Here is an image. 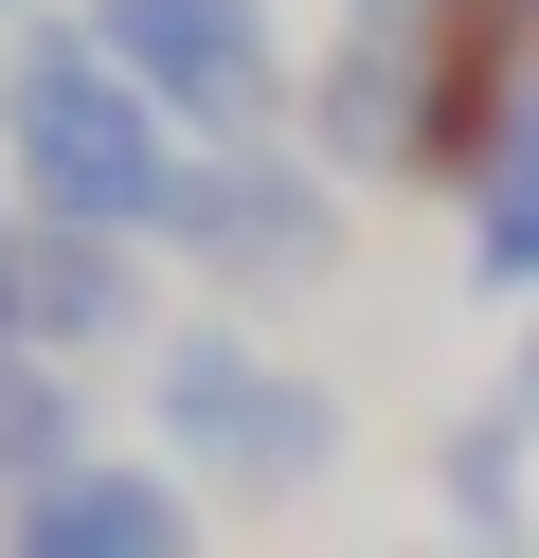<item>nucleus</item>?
Segmentation results:
<instances>
[{
  "instance_id": "1",
  "label": "nucleus",
  "mask_w": 539,
  "mask_h": 558,
  "mask_svg": "<svg viewBox=\"0 0 539 558\" xmlns=\"http://www.w3.org/2000/svg\"><path fill=\"white\" fill-rule=\"evenodd\" d=\"M0 162L36 181L54 234H162L180 181H198V145L108 73L90 19H19V54H0Z\"/></svg>"
},
{
  "instance_id": "2",
  "label": "nucleus",
  "mask_w": 539,
  "mask_h": 558,
  "mask_svg": "<svg viewBox=\"0 0 539 558\" xmlns=\"http://www.w3.org/2000/svg\"><path fill=\"white\" fill-rule=\"evenodd\" d=\"M144 397H162L180 486H252V505H287V486H323V469H342V397H323L306 361H270L252 325H180Z\"/></svg>"
},
{
  "instance_id": "3",
  "label": "nucleus",
  "mask_w": 539,
  "mask_h": 558,
  "mask_svg": "<svg viewBox=\"0 0 539 558\" xmlns=\"http://www.w3.org/2000/svg\"><path fill=\"white\" fill-rule=\"evenodd\" d=\"M90 37H108V73H126V90H144V109H162L198 162L270 145V126L306 109V90H287L270 0H90Z\"/></svg>"
},
{
  "instance_id": "4",
  "label": "nucleus",
  "mask_w": 539,
  "mask_h": 558,
  "mask_svg": "<svg viewBox=\"0 0 539 558\" xmlns=\"http://www.w3.org/2000/svg\"><path fill=\"white\" fill-rule=\"evenodd\" d=\"M162 234L216 270V289L287 306V289H323V270H342V181H323V162H287V145H234V162H198V181H180Z\"/></svg>"
},
{
  "instance_id": "5",
  "label": "nucleus",
  "mask_w": 539,
  "mask_h": 558,
  "mask_svg": "<svg viewBox=\"0 0 539 558\" xmlns=\"http://www.w3.org/2000/svg\"><path fill=\"white\" fill-rule=\"evenodd\" d=\"M431 126H450V19H431V37H342V54L306 73V145H323V181H414Z\"/></svg>"
},
{
  "instance_id": "6",
  "label": "nucleus",
  "mask_w": 539,
  "mask_h": 558,
  "mask_svg": "<svg viewBox=\"0 0 539 558\" xmlns=\"http://www.w3.org/2000/svg\"><path fill=\"white\" fill-rule=\"evenodd\" d=\"M0 558H198V486H180V469H126V450H90L72 486L0 505Z\"/></svg>"
},
{
  "instance_id": "7",
  "label": "nucleus",
  "mask_w": 539,
  "mask_h": 558,
  "mask_svg": "<svg viewBox=\"0 0 539 558\" xmlns=\"http://www.w3.org/2000/svg\"><path fill=\"white\" fill-rule=\"evenodd\" d=\"M19 342H36V361L144 342V253H126V234H54V217H36V270H19Z\"/></svg>"
},
{
  "instance_id": "8",
  "label": "nucleus",
  "mask_w": 539,
  "mask_h": 558,
  "mask_svg": "<svg viewBox=\"0 0 539 558\" xmlns=\"http://www.w3.org/2000/svg\"><path fill=\"white\" fill-rule=\"evenodd\" d=\"M467 270H486L503 306H539V90L503 109V145H486V181H467Z\"/></svg>"
},
{
  "instance_id": "9",
  "label": "nucleus",
  "mask_w": 539,
  "mask_h": 558,
  "mask_svg": "<svg viewBox=\"0 0 539 558\" xmlns=\"http://www.w3.org/2000/svg\"><path fill=\"white\" fill-rule=\"evenodd\" d=\"M90 469V397H72L36 342H0V505H36V486Z\"/></svg>"
},
{
  "instance_id": "10",
  "label": "nucleus",
  "mask_w": 539,
  "mask_h": 558,
  "mask_svg": "<svg viewBox=\"0 0 539 558\" xmlns=\"http://www.w3.org/2000/svg\"><path fill=\"white\" fill-rule=\"evenodd\" d=\"M450 522H467V558H522V414H486L450 450Z\"/></svg>"
},
{
  "instance_id": "11",
  "label": "nucleus",
  "mask_w": 539,
  "mask_h": 558,
  "mask_svg": "<svg viewBox=\"0 0 539 558\" xmlns=\"http://www.w3.org/2000/svg\"><path fill=\"white\" fill-rule=\"evenodd\" d=\"M359 37H431V19H467V0H342Z\"/></svg>"
},
{
  "instance_id": "12",
  "label": "nucleus",
  "mask_w": 539,
  "mask_h": 558,
  "mask_svg": "<svg viewBox=\"0 0 539 558\" xmlns=\"http://www.w3.org/2000/svg\"><path fill=\"white\" fill-rule=\"evenodd\" d=\"M19 270H36V234H19V217H0V342H19Z\"/></svg>"
},
{
  "instance_id": "13",
  "label": "nucleus",
  "mask_w": 539,
  "mask_h": 558,
  "mask_svg": "<svg viewBox=\"0 0 539 558\" xmlns=\"http://www.w3.org/2000/svg\"><path fill=\"white\" fill-rule=\"evenodd\" d=\"M503 414H522V433H539V325H522V378H503Z\"/></svg>"
},
{
  "instance_id": "14",
  "label": "nucleus",
  "mask_w": 539,
  "mask_h": 558,
  "mask_svg": "<svg viewBox=\"0 0 539 558\" xmlns=\"http://www.w3.org/2000/svg\"><path fill=\"white\" fill-rule=\"evenodd\" d=\"M503 19H539V0H503Z\"/></svg>"
},
{
  "instance_id": "15",
  "label": "nucleus",
  "mask_w": 539,
  "mask_h": 558,
  "mask_svg": "<svg viewBox=\"0 0 539 558\" xmlns=\"http://www.w3.org/2000/svg\"><path fill=\"white\" fill-rule=\"evenodd\" d=\"M0 19H19V0H0Z\"/></svg>"
}]
</instances>
